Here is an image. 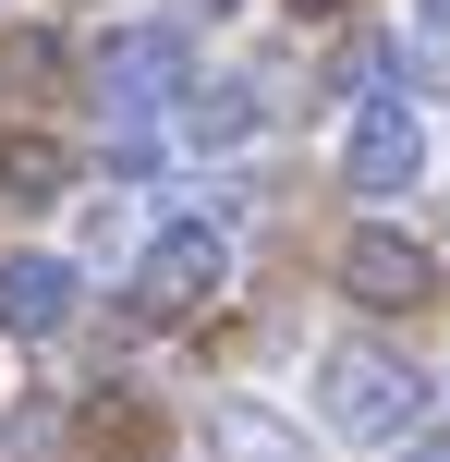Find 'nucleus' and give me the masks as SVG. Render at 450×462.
Wrapping results in <instances>:
<instances>
[{
	"label": "nucleus",
	"mask_w": 450,
	"mask_h": 462,
	"mask_svg": "<svg viewBox=\"0 0 450 462\" xmlns=\"http://www.w3.org/2000/svg\"><path fill=\"white\" fill-rule=\"evenodd\" d=\"M341 183L354 195H414L427 183V122H414L402 97H365V110L341 122Z\"/></svg>",
	"instance_id": "39448f33"
},
{
	"label": "nucleus",
	"mask_w": 450,
	"mask_h": 462,
	"mask_svg": "<svg viewBox=\"0 0 450 462\" xmlns=\"http://www.w3.org/2000/svg\"><path fill=\"white\" fill-rule=\"evenodd\" d=\"M61 183H73V159L49 134H0V195L13 208H61Z\"/></svg>",
	"instance_id": "1a4fd4ad"
},
{
	"label": "nucleus",
	"mask_w": 450,
	"mask_h": 462,
	"mask_svg": "<svg viewBox=\"0 0 450 462\" xmlns=\"http://www.w3.org/2000/svg\"><path fill=\"white\" fill-rule=\"evenodd\" d=\"M86 450H110V462H146V450H159V414H146L134 390H97V402H86Z\"/></svg>",
	"instance_id": "9d476101"
},
{
	"label": "nucleus",
	"mask_w": 450,
	"mask_h": 462,
	"mask_svg": "<svg viewBox=\"0 0 450 462\" xmlns=\"http://www.w3.org/2000/svg\"><path fill=\"white\" fill-rule=\"evenodd\" d=\"M195 13H243V0H195Z\"/></svg>",
	"instance_id": "2eb2a0df"
},
{
	"label": "nucleus",
	"mask_w": 450,
	"mask_h": 462,
	"mask_svg": "<svg viewBox=\"0 0 450 462\" xmlns=\"http://www.w3.org/2000/svg\"><path fill=\"white\" fill-rule=\"evenodd\" d=\"M427 24H438V37H450V0H427Z\"/></svg>",
	"instance_id": "4468645a"
},
{
	"label": "nucleus",
	"mask_w": 450,
	"mask_h": 462,
	"mask_svg": "<svg viewBox=\"0 0 450 462\" xmlns=\"http://www.w3.org/2000/svg\"><path fill=\"white\" fill-rule=\"evenodd\" d=\"M317 402H329V426L365 439V450L427 426V377H414L402 353H378V341H329V353H317Z\"/></svg>",
	"instance_id": "f257e3e1"
},
{
	"label": "nucleus",
	"mask_w": 450,
	"mask_h": 462,
	"mask_svg": "<svg viewBox=\"0 0 450 462\" xmlns=\"http://www.w3.org/2000/svg\"><path fill=\"white\" fill-rule=\"evenodd\" d=\"M341 292L378 304V317H414V304H438V255L414 231H390V219H354L341 231Z\"/></svg>",
	"instance_id": "20e7f679"
},
{
	"label": "nucleus",
	"mask_w": 450,
	"mask_h": 462,
	"mask_svg": "<svg viewBox=\"0 0 450 462\" xmlns=\"http://www.w3.org/2000/svg\"><path fill=\"white\" fill-rule=\"evenodd\" d=\"M207 292H232V219H219V208L159 219L134 244V304H146V317H195Z\"/></svg>",
	"instance_id": "f03ea898"
},
{
	"label": "nucleus",
	"mask_w": 450,
	"mask_h": 462,
	"mask_svg": "<svg viewBox=\"0 0 450 462\" xmlns=\"http://www.w3.org/2000/svg\"><path fill=\"white\" fill-rule=\"evenodd\" d=\"M49 73H61V37H0V86H24V97H37Z\"/></svg>",
	"instance_id": "9b49d317"
},
{
	"label": "nucleus",
	"mask_w": 450,
	"mask_h": 462,
	"mask_svg": "<svg viewBox=\"0 0 450 462\" xmlns=\"http://www.w3.org/2000/svg\"><path fill=\"white\" fill-rule=\"evenodd\" d=\"M183 86H195V49H183V24H110V37H97V97H110L122 122L170 110Z\"/></svg>",
	"instance_id": "7ed1b4c3"
},
{
	"label": "nucleus",
	"mask_w": 450,
	"mask_h": 462,
	"mask_svg": "<svg viewBox=\"0 0 450 462\" xmlns=\"http://www.w3.org/2000/svg\"><path fill=\"white\" fill-rule=\"evenodd\" d=\"M207 462H317V450H305V426L268 414V402H219L207 414Z\"/></svg>",
	"instance_id": "0eeeda50"
},
{
	"label": "nucleus",
	"mask_w": 450,
	"mask_h": 462,
	"mask_svg": "<svg viewBox=\"0 0 450 462\" xmlns=\"http://www.w3.org/2000/svg\"><path fill=\"white\" fill-rule=\"evenodd\" d=\"M292 13H317V24H329V13H354V0H292Z\"/></svg>",
	"instance_id": "ddd939ff"
},
{
	"label": "nucleus",
	"mask_w": 450,
	"mask_h": 462,
	"mask_svg": "<svg viewBox=\"0 0 450 462\" xmlns=\"http://www.w3.org/2000/svg\"><path fill=\"white\" fill-rule=\"evenodd\" d=\"M73 304H86V268L73 255H0V328L13 341H61Z\"/></svg>",
	"instance_id": "423d86ee"
},
{
	"label": "nucleus",
	"mask_w": 450,
	"mask_h": 462,
	"mask_svg": "<svg viewBox=\"0 0 450 462\" xmlns=\"http://www.w3.org/2000/svg\"><path fill=\"white\" fill-rule=\"evenodd\" d=\"M256 122H268V86H256V73H219V86H195L183 134H195V146H207V159H219V146H243V134H256Z\"/></svg>",
	"instance_id": "6e6552de"
},
{
	"label": "nucleus",
	"mask_w": 450,
	"mask_h": 462,
	"mask_svg": "<svg viewBox=\"0 0 450 462\" xmlns=\"http://www.w3.org/2000/svg\"><path fill=\"white\" fill-rule=\"evenodd\" d=\"M402 462H450V439H414V450H402Z\"/></svg>",
	"instance_id": "f8f14e48"
}]
</instances>
